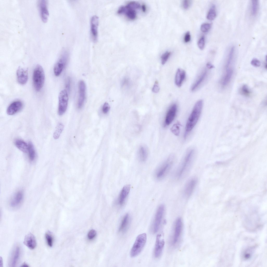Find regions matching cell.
I'll return each instance as SVG.
<instances>
[{
  "label": "cell",
  "instance_id": "f1b7e54d",
  "mask_svg": "<svg viewBox=\"0 0 267 267\" xmlns=\"http://www.w3.org/2000/svg\"><path fill=\"white\" fill-rule=\"evenodd\" d=\"M138 156L140 160L142 161H145L148 156V153L145 147L141 146L138 150Z\"/></svg>",
  "mask_w": 267,
  "mask_h": 267
},
{
  "label": "cell",
  "instance_id": "681fc988",
  "mask_svg": "<svg viewBox=\"0 0 267 267\" xmlns=\"http://www.w3.org/2000/svg\"><path fill=\"white\" fill-rule=\"evenodd\" d=\"M142 11L143 12H145L146 10V7L144 4H143L142 6Z\"/></svg>",
  "mask_w": 267,
  "mask_h": 267
},
{
  "label": "cell",
  "instance_id": "ffe728a7",
  "mask_svg": "<svg viewBox=\"0 0 267 267\" xmlns=\"http://www.w3.org/2000/svg\"><path fill=\"white\" fill-rule=\"evenodd\" d=\"M131 221L129 214H126L123 217L119 229V231L122 233H125L129 228Z\"/></svg>",
  "mask_w": 267,
  "mask_h": 267
},
{
  "label": "cell",
  "instance_id": "f6af8a7d",
  "mask_svg": "<svg viewBox=\"0 0 267 267\" xmlns=\"http://www.w3.org/2000/svg\"><path fill=\"white\" fill-rule=\"evenodd\" d=\"M191 35L190 32L188 31L186 33L184 36V40L185 43H187L189 42L191 40Z\"/></svg>",
  "mask_w": 267,
  "mask_h": 267
},
{
  "label": "cell",
  "instance_id": "5bb4252c",
  "mask_svg": "<svg viewBox=\"0 0 267 267\" xmlns=\"http://www.w3.org/2000/svg\"><path fill=\"white\" fill-rule=\"evenodd\" d=\"M79 96L78 107L81 108L83 106L85 98L86 85L84 81L81 80L78 83Z\"/></svg>",
  "mask_w": 267,
  "mask_h": 267
},
{
  "label": "cell",
  "instance_id": "ba28073f",
  "mask_svg": "<svg viewBox=\"0 0 267 267\" xmlns=\"http://www.w3.org/2000/svg\"><path fill=\"white\" fill-rule=\"evenodd\" d=\"M58 99V113L59 115L61 116L65 112L67 108L68 97L66 90H63L60 92Z\"/></svg>",
  "mask_w": 267,
  "mask_h": 267
},
{
  "label": "cell",
  "instance_id": "ee69618b",
  "mask_svg": "<svg viewBox=\"0 0 267 267\" xmlns=\"http://www.w3.org/2000/svg\"><path fill=\"white\" fill-rule=\"evenodd\" d=\"M160 88L159 86L158 82L156 81L152 88V91L154 93H157L159 91Z\"/></svg>",
  "mask_w": 267,
  "mask_h": 267
},
{
  "label": "cell",
  "instance_id": "d4e9b609",
  "mask_svg": "<svg viewBox=\"0 0 267 267\" xmlns=\"http://www.w3.org/2000/svg\"><path fill=\"white\" fill-rule=\"evenodd\" d=\"M124 8L123 13H125L128 18L132 20H134L136 18V12L135 9L131 7L127 4L125 6H124Z\"/></svg>",
  "mask_w": 267,
  "mask_h": 267
},
{
  "label": "cell",
  "instance_id": "30bf717a",
  "mask_svg": "<svg viewBox=\"0 0 267 267\" xmlns=\"http://www.w3.org/2000/svg\"><path fill=\"white\" fill-rule=\"evenodd\" d=\"M47 1L40 0L38 2V6L41 19L44 22L47 21L49 16Z\"/></svg>",
  "mask_w": 267,
  "mask_h": 267
},
{
  "label": "cell",
  "instance_id": "bcb514c9",
  "mask_svg": "<svg viewBox=\"0 0 267 267\" xmlns=\"http://www.w3.org/2000/svg\"><path fill=\"white\" fill-rule=\"evenodd\" d=\"M70 79L69 78H68L66 82L65 87L66 89L69 91H70Z\"/></svg>",
  "mask_w": 267,
  "mask_h": 267
},
{
  "label": "cell",
  "instance_id": "d6a6232c",
  "mask_svg": "<svg viewBox=\"0 0 267 267\" xmlns=\"http://www.w3.org/2000/svg\"><path fill=\"white\" fill-rule=\"evenodd\" d=\"M235 48L234 47H232L230 48L229 52L228 58L227 62L226 68V69L229 68V66L230 64L233 59L234 52Z\"/></svg>",
  "mask_w": 267,
  "mask_h": 267
},
{
  "label": "cell",
  "instance_id": "603a6c76",
  "mask_svg": "<svg viewBox=\"0 0 267 267\" xmlns=\"http://www.w3.org/2000/svg\"><path fill=\"white\" fill-rule=\"evenodd\" d=\"M186 76V72L181 68L178 69L175 78V83L178 87H180L184 81Z\"/></svg>",
  "mask_w": 267,
  "mask_h": 267
},
{
  "label": "cell",
  "instance_id": "60d3db41",
  "mask_svg": "<svg viewBox=\"0 0 267 267\" xmlns=\"http://www.w3.org/2000/svg\"><path fill=\"white\" fill-rule=\"evenodd\" d=\"M251 64L252 66L255 67H258L260 65L259 60L256 58H253L252 60Z\"/></svg>",
  "mask_w": 267,
  "mask_h": 267
},
{
  "label": "cell",
  "instance_id": "8d00e7d4",
  "mask_svg": "<svg viewBox=\"0 0 267 267\" xmlns=\"http://www.w3.org/2000/svg\"><path fill=\"white\" fill-rule=\"evenodd\" d=\"M241 92L242 94L246 96H248L250 94V91L247 85H243L241 88Z\"/></svg>",
  "mask_w": 267,
  "mask_h": 267
},
{
  "label": "cell",
  "instance_id": "b9f144b4",
  "mask_svg": "<svg viewBox=\"0 0 267 267\" xmlns=\"http://www.w3.org/2000/svg\"><path fill=\"white\" fill-rule=\"evenodd\" d=\"M191 1L190 0H184L182 4V6L183 8L185 9H188L190 6Z\"/></svg>",
  "mask_w": 267,
  "mask_h": 267
},
{
  "label": "cell",
  "instance_id": "836d02e7",
  "mask_svg": "<svg viewBox=\"0 0 267 267\" xmlns=\"http://www.w3.org/2000/svg\"><path fill=\"white\" fill-rule=\"evenodd\" d=\"M45 238L48 245L50 247H52L53 244V238L50 232L48 231L46 233Z\"/></svg>",
  "mask_w": 267,
  "mask_h": 267
},
{
  "label": "cell",
  "instance_id": "4fadbf2b",
  "mask_svg": "<svg viewBox=\"0 0 267 267\" xmlns=\"http://www.w3.org/2000/svg\"><path fill=\"white\" fill-rule=\"evenodd\" d=\"M182 226L181 219L180 217L178 218L175 222L173 237L172 243L173 245L175 244L178 241L182 231Z\"/></svg>",
  "mask_w": 267,
  "mask_h": 267
},
{
  "label": "cell",
  "instance_id": "7dc6e473",
  "mask_svg": "<svg viewBox=\"0 0 267 267\" xmlns=\"http://www.w3.org/2000/svg\"><path fill=\"white\" fill-rule=\"evenodd\" d=\"M207 67L209 69H211L214 68V66L209 62H208L206 64Z\"/></svg>",
  "mask_w": 267,
  "mask_h": 267
},
{
  "label": "cell",
  "instance_id": "9c48e42d",
  "mask_svg": "<svg viewBox=\"0 0 267 267\" xmlns=\"http://www.w3.org/2000/svg\"><path fill=\"white\" fill-rule=\"evenodd\" d=\"M165 211V207L163 204L159 206L157 210L153 222L152 230L154 233L159 230Z\"/></svg>",
  "mask_w": 267,
  "mask_h": 267
},
{
  "label": "cell",
  "instance_id": "cb8c5ba5",
  "mask_svg": "<svg viewBox=\"0 0 267 267\" xmlns=\"http://www.w3.org/2000/svg\"><path fill=\"white\" fill-rule=\"evenodd\" d=\"M207 71L205 70L201 74L197 80L194 83L191 88V90L193 92L196 90L204 80L207 75Z\"/></svg>",
  "mask_w": 267,
  "mask_h": 267
},
{
  "label": "cell",
  "instance_id": "5b68a950",
  "mask_svg": "<svg viewBox=\"0 0 267 267\" xmlns=\"http://www.w3.org/2000/svg\"><path fill=\"white\" fill-rule=\"evenodd\" d=\"M146 240L145 233L141 234L137 237L130 251L131 257H136L139 254L145 245Z\"/></svg>",
  "mask_w": 267,
  "mask_h": 267
},
{
  "label": "cell",
  "instance_id": "e575fe53",
  "mask_svg": "<svg viewBox=\"0 0 267 267\" xmlns=\"http://www.w3.org/2000/svg\"><path fill=\"white\" fill-rule=\"evenodd\" d=\"M180 124L177 123L174 124L171 128L172 132L176 136H178L180 132Z\"/></svg>",
  "mask_w": 267,
  "mask_h": 267
},
{
  "label": "cell",
  "instance_id": "e0dca14e",
  "mask_svg": "<svg viewBox=\"0 0 267 267\" xmlns=\"http://www.w3.org/2000/svg\"><path fill=\"white\" fill-rule=\"evenodd\" d=\"M164 244V240L161 238V235H157L154 250V256L155 258H158L160 256Z\"/></svg>",
  "mask_w": 267,
  "mask_h": 267
},
{
  "label": "cell",
  "instance_id": "83f0119b",
  "mask_svg": "<svg viewBox=\"0 0 267 267\" xmlns=\"http://www.w3.org/2000/svg\"><path fill=\"white\" fill-rule=\"evenodd\" d=\"M28 145V152L29 158L31 161H33L34 160L36 157L35 150L33 144L32 142H29Z\"/></svg>",
  "mask_w": 267,
  "mask_h": 267
},
{
  "label": "cell",
  "instance_id": "8fae6325",
  "mask_svg": "<svg viewBox=\"0 0 267 267\" xmlns=\"http://www.w3.org/2000/svg\"><path fill=\"white\" fill-rule=\"evenodd\" d=\"M197 183L196 178L193 177L190 179L187 182L184 187L183 193L185 197H189L192 194Z\"/></svg>",
  "mask_w": 267,
  "mask_h": 267
},
{
  "label": "cell",
  "instance_id": "3957f363",
  "mask_svg": "<svg viewBox=\"0 0 267 267\" xmlns=\"http://www.w3.org/2000/svg\"><path fill=\"white\" fill-rule=\"evenodd\" d=\"M175 160L173 155H170L156 169L155 173L156 178L161 180L166 176L171 169Z\"/></svg>",
  "mask_w": 267,
  "mask_h": 267
},
{
  "label": "cell",
  "instance_id": "c3c4849f",
  "mask_svg": "<svg viewBox=\"0 0 267 267\" xmlns=\"http://www.w3.org/2000/svg\"><path fill=\"white\" fill-rule=\"evenodd\" d=\"M128 82V80L127 79H126V78L124 79L123 81H122V86H123L124 85H125V84H126Z\"/></svg>",
  "mask_w": 267,
  "mask_h": 267
},
{
  "label": "cell",
  "instance_id": "7402d4cb",
  "mask_svg": "<svg viewBox=\"0 0 267 267\" xmlns=\"http://www.w3.org/2000/svg\"><path fill=\"white\" fill-rule=\"evenodd\" d=\"M23 197V193L22 191H19L17 192L11 200L10 205L13 208L17 207L21 204Z\"/></svg>",
  "mask_w": 267,
  "mask_h": 267
},
{
  "label": "cell",
  "instance_id": "f35d334b",
  "mask_svg": "<svg viewBox=\"0 0 267 267\" xmlns=\"http://www.w3.org/2000/svg\"><path fill=\"white\" fill-rule=\"evenodd\" d=\"M205 44V38L204 36H203L200 39L198 42V46L201 50H202L204 49Z\"/></svg>",
  "mask_w": 267,
  "mask_h": 267
},
{
  "label": "cell",
  "instance_id": "d6986e66",
  "mask_svg": "<svg viewBox=\"0 0 267 267\" xmlns=\"http://www.w3.org/2000/svg\"><path fill=\"white\" fill-rule=\"evenodd\" d=\"M23 243L25 245L31 250L34 249L37 246L35 237L31 233H28L25 236Z\"/></svg>",
  "mask_w": 267,
  "mask_h": 267
},
{
  "label": "cell",
  "instance_id": "ac0fdd59",
  "mask_svg": "<svg viewBox=\"0 0 267 267\" xmlns=\"http://www.w3.org/2000/svg\"><path fill=\"white\" fill-rule=\"evenodd\" d=\"M23 106L22 102L16 101L12 103L9 106L7 110V113L9 115H14L21 110Z\"/></svg>",
  "mask_w": 267,
  "mask_h": 267
},
{
  "label": "cell",
  "instance_id": "44dd1931",
  "mask_svg": "<svg viewBox=\"0 0 267 267\" xmlns=\"http://www.w3.org/2000/svg\"><path fill=\"white\" fill-rule=\"evenodd\" d=\"M130 185H127L124 186L122 190L118 199V203L122 205L124 203L130 190Z\"/></svg>",
  "mask_w": 267,
  "mask_h": 267
},
{
  "label": "cell",
  "instance_id": "74e56055",
  "mask_svg": "<svg viewBox=\"0 0 267 267\" xmlns=\"http://www.w3.org/2000/svg\"><path fill=\"white\" fill-rule=\"evenodd\" d=\"M211 24L209 23H204L202 24L201 27V31L204 33L208 32L210 28Z\"/></svg>",
  "mask_w": 267,
  "mask_h": 267
},
{
  "label": "cell",
  "instance_id": "4316f807",
  "mask_svg": "<svg viewBox=\"0 0 267 267\" xmlns=\"http://www.w3.org/2000/svg\"><path fill=\"white\" fill-rule=\"evenodd\" d=\"M226 69V73L222 82V85L224 86L226 85L229 83L233 72V70L231 68H228Z\"/></svg>",
  "mask_w": 267,
  "mask_h": 267
},
{
  "label": "cell",
  "instance_id": "52a82bcc",
  "mask_svg": "<svg viewBox=\"0 0 267 267\" xmlns=\"http://www.w3.org/2000/svg\"><path fill=\"white\" fill-rule=\"evenodd\" d=\"M21 254V250L20 246L17 244L12 248L9 255L8 265L9 266H16L20 259Z\"/></svg>",
  "mask_w": 267,
  "mask_h": 267
},
{
  "label": "cell",
  "instance_id": "ab89813d",
  "mask_svg": "<svg viewBox=\"0 0 267 267\" xmlns=\"http://www.w3.org/2000/svg\"><path fill=\"white\" fill-rule=\"evenodd\" d=\"M110 106L107 102H105L103 105L102 108V111L103 113L107 114L110 109Z\"/></svg>",
  "mask_w": 267,
  "mask_h": 267
},
{
  "label": "cell",
  "instance_id": "7bdbcfd3",
  "mask_svg": "<svg viewBox=\"0 0 267 267\" xmlns=\"http://www.w3.org/2000/svg\"><path fill=\"white\" fill-rule=\"evenodd\" d=\"M96 234V231L94 230H91L89 231L88 234V237L89 239H92L95 237Z\"/></svg>",
  "mask_w": 267,
  "mask_h": 267
},
{
  "label": "cell",
  "instance_id": "6da1fadb",
  "mask_svg": "<svg viewBox=\"0 0 267 267\" xmlns=\"http://www.w3.org/2000/svg\"><path fill=\"white\" fill-rule=\"evenodd\" d=\"M203 105L202 100H199L195 103L186 123L184 138H186L197 124L201 113Z\"/></svg>",
  "mask_w": 267,
  "mask_h": 267
},
{
  "label": "cell",
  "instance_id": "484cf974",
  "mask_svg": "<svg viewBox=\"0 0 267 267\" xmlns=\"http://www.w3.org/2000/svg\"><path fill=\"white\" fill-rule=\"evenodd\" d=\"M16 147L22 152L26 153L28 152V144L23 140L20 139H16L15 142Z\"/></svg>",
  "mask_w": 267,
  "mask_h": 267
},
{
  "label": "cell",
  "instance_id": "2e32d148",
  "mask_svg": "<svg viewBox=\"0 0 267 267\" xmlns=\"http://www.w3.org/2000/svg\"><path fill=\"white\" fill-rule=\"evenodd\" d=\"M16 76L17 82L19 83L22 85L26 84L28 79V69L19 67L16 71Z\"/></svg>",
  "mask_w": 267,
  "mask_h": 267
},
{
  "label": "cell",
  "instance_id": "7a4b0ae2",
  "mask_svg": "<svg viewBox=\"0 0 267 267\" xmlns=\"http://www.w3.org/2000/svg\"><path fill=\"white\" fill-rule=\"evenodd\" d=\"M194 154L193 149L190 150L187 153L177 170L176 177L178 179L183 178L188 172L191 167Z\"/></svg>",
  "mask_w": 267,
  "mask_h": 267
},
{
  "label": "cell",
  "instance_id": "9a60e30c",
  "mask_svg": "<svg viewBox=\"0 0 267 267\" xmlns=\"http://www.w3.org/2000/svg\"><path fill=\"white\" fill-rule=\"evenodd\" d=\"M177 109L176 104L173 105L169 108L165 117L164 122L165 126L169 125L173 121L176 115Z\"/></svg>",
  "mask_w": 267,
  "mask_h": 267
},
{
  "label": "cell",
  "instance_id": "4dcf8cb0",
  "mask_svg": "<svg viewBox=\"0 0 267 267\" xmlns=\"http://www.w3.org/2000/svg\"><path fill=\"white\" fill-rule=\"evenodd\" d=\"M216 13L215 7L214 5L212 6L209 10L207 16L208 20H212L214 19L216 16Z\"/></svg>",
  "mask_w": 267,
  "mask_h": 267
},
{
  "label": "cell",
  "instance_id": "1f68e13d",
  "mask_svg": "<svg viewBox=\"0 0 267 267\" xmlns=\"http://www.w3.org/2000/svg\"><path fill=\"white\" fill-rule=\"evenodd\" d=\"M258 8V0H252L251 2V13L253 16L257 14Z\"/></svg>",
  "mask_w": 267,
  "mask_h": 267
},
{
  "label": "cell",
  "instance_id": "d590c367",
  "mask_svg": "<svg viewBox=\"0 0 267 267\" xmlns=\"http://www.w3.org/2000/svg\"><path fill=\"white\" fill-rule=\"evenodd\" d=\"M171 52L166 51L163 54L161 57V63L162 65L164 64L171 54Z\"/></svg>",
  "mask_w": 267,
  "mask_h": 267
},
{
  "label": "cell",
  "instance_id": "7c38bea8",
  "mask_svg": "<svg viewBox=\"0 0 267 267\" xmlns=\"http://www.w3.org/2000/svg\"><path fill=\"white\" fill-rule=\"evenodd\" d=\"M98 22L99 18L97 16L94 15L92 17L90 20V35L92 39L94 42H96L97 40Z\"/></svg>",
  "mask_w": 267,
  "mask_h": 267
},
{
  "label": "cell",
  "instance_id": "f546056e",
  "mask_svg": "<svg viewBox=\"0 0 267 267\" xmlns=\"http://www.w3.org/2000/svg\"><path fill=\"white\" fill-rule=\"evenodd\" d=\"M63 125L61 123H59L57 125L56 129L53 134V137L55 139H58L63 130Z\"/></svg>",
  "mask_w": 267,
  "mask_h": 267
},
{
  "label": "cell",
  "instance_id": "277c9868",
  "mask_svg": "<svg viewBox=\"0 0 267 267\" xmlns=\"http://www.w3.org/2000/svg\"><path fill=\"white\" fill-rule=\"evenodd\" d=\"M32 78L33 84L35 90L37 92L40 91L43 87L45 80L44 71L40 65H37L35 68Z\"/></svg>",
  "mask_w": 267,
  "mask_h": 267
},
{
  "label": "cell",
  "instance_id": "8992f818",
  "mask_svg": "<svg viewBox=\"0 0 267 267\" xmlns=\"http://www.w3.org/2000/svg\"><path fill=\"white\" fill-rule=\"evenodd\" d=\"M69 57L68 51L66 50H63L59 59L54 67V72L56 76H58L61 74L67 63Z\"/></svg>",
  "mask_w": 267,
  "mask_h": 267
}]
</instances>
